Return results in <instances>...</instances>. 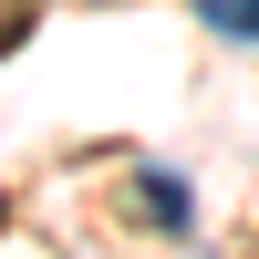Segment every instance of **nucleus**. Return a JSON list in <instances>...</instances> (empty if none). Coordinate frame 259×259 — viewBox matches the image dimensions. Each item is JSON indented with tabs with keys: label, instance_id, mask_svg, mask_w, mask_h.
Returning <instances> with one entry per match:
<instances>
[{
	"label": "nucleus",
	"instance_id": "2",
	"mask_svg": "<svg viewBox=\"0 0 259 259\" xmlns=\"http://www.w3.org/2000/svg\"><path fill=\"white\" fill-rule=\"evenodd\" d=\"M197 21L218 41H259V0H197Z\"/></svg>",
	"mask_w": 259,
	"mask_h": 259
},
{
	"label": "nucleus",
	"instance_id": "1",
	"mask_svg": "<svg viewBox=\"0 0 259 259\" xmlns=\"http://www.w3.org/2000/svg\"><path fill=\"white\" fill-rule=\"evenodd\" d=\"M135 207H145L156 228H197V207H187V187L166 177V166H145V177H135Z\"/></svg>",
	"mask_w": 259,
	"mask_h": 259
},
{
	"label": "nucleus",
	"instance_id": "3",
	"mask_svg": "<svg viewBox=\"0 0 259 259\" xmlns=\"http://www.w3.org/2000/svg\"><path fill=\"white\" fill-rule=\"evenodd\" d=\"M0 218H11V207H0Z\"/></svg>",
	"mask_w": 259,
	"mask_h": 259
}]
</instances>
